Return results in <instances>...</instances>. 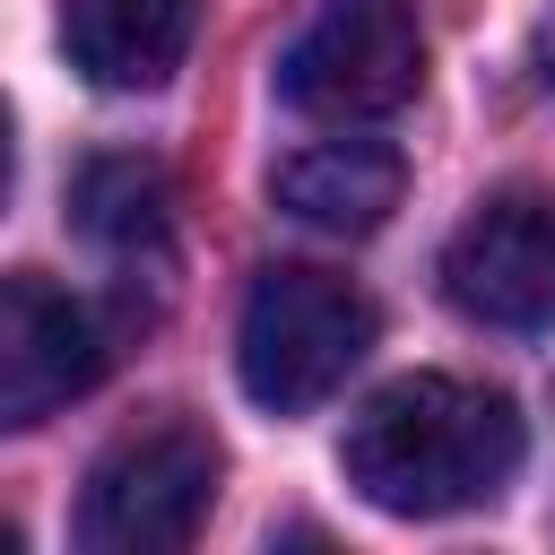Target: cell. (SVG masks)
<instances>
[{
    "instance_id": "3957f363",
    "label": "cell",
    "mask_w": 555,
    "mask_h": 555,
    "mask_svg": "<svg viewBox=\"0 0 555 555\" xmlns=\"http://www.w3.org/2000/svg\"><path fill=\"white\" fill-rule=\"evenodd\" d=\"M217 442L191 416H147L130 425L78 494V546L87 555H173L199 538L208 503H217Z\"/></svg>"
},
{
    "instance_id": "8992f818",
    "label": "cell",
    "mask_w": 555,
    "mask_h": 555,
    "mask_svg": "<svg viewBox=\"0 0 555 555\" xmlns=\"http://www.w3.org/2000/svg\"><path fill=\"white\" fill-rule=\"evenodd\" d=\"M104 356V321L78 295H61L35 269L0 286V425H43L78 390H95Z\"/></svg>"
},
{
    "instance_id": "7a4b0ae2",
    "label": "cell",
    "mask_w": 555,
    "mask_h": 555,
    "mask_svg": "<svg viewBox=\"0 0 555 555\" xmlns=\"http://www.w3.org/2000/svg\"><path fill=\"white\" fill-rule=\"evenodd\" d=\"M373 356V304L304 260H278L251 278L243 321H234V373L269 416H304L321 408L356 364Z\"/></svg>"
},
{
    "instance_id": "6da1fadb",
    "label": "cell",
    "mask_w": 555,
    "mask_h": 555,
    "mask_svg": "<svg viewBox=\"0 0 555 555\" xmlns=\"http://www.w3.org/2000/svg\"><path fill=\"white\" fill-rule=\"evenodd\" d=\"M347 486L390 520H442L494 503L520 468V408L460 373H399L382 382L338 442Z\"/></svg>"
},
{
    "instance_id": "277c9868",
    "label": "cell",
    "mask_w": 555,
    "mask_h": 555,
    "mask_svg": "<svg viewBox=\"0 0 555 555\" xmlns=\"http://www.w3.org/2000/svg\"><path fill=\"white\" fill-rule=\"evenodd\" d=\"M425 87L416 0H321L278 61V95L304 121H382Z\"/></svg>"
},
{
    "instance_id": "9c48e42d",
    "label": "cell",
    "mask_w": 555,
    "mask_h": 555,
    "mask_svg": "<svg viewBox=\"0 0 555 555\" xmlns=\"http://www.w3.org/2000/svg\"><path fill=\"white\" fill-rule=\"evenodd\" d=\"M69 217L104 251H156L165 217H173V191H165V173L147 156H87L78 182H69Z\"/></svg>"
},
{
    "instance_id": "30bf717a",
    "label": "cell",
    "mask_w": 555,
    "mask_h": 555,
    "mask_svg": "<svg viewBox=\"0 0 555 555\" xmlns=\"http://www.w3.org/2000/svg\"><path fill=\"white\" fill-rule=\"evenodd\" d=\"M538 69H546V87H555V9L538 17Z\"/></svg>"
},
{
    "instance_id": "ba28073f",
    "label": "cell",
    "mask_w": 555,
    "mask_h": 555,
    "mask_svg": "<svg viewBox=\"0 0 555 555\" xmlns=\"http://www.w3.org/2000/svg\"><path fill=\"white\" fill-rule=\"evenodd\" d=\"M408 191L399 147L382 139H312L278 165V208L312 234H373Z\"/></svg>"
},
{
    "instance_id": "52a82bcc",
    "label": "cell",
    "mask_w": 555,
    "mask_h": 555,
    "mask_svg": "<svg viewBox=\"0 0 555 555\" xmlns=\"http://www.w3.org/2000/svg\"><path fill=\"white\" fill-rule=\"evenodd\" d=\"M199 35V0H61V52L95 87H165Z\"/></svg>"
},
{
    "instance_id": "5b68a950",
    "label": "cell",
    "mask_w": 555,
    "mask_h": 555,
    "mask_svg": "<svg viewBox=\"0 0 555 555\" xmlns=\"http://www.w3.org/2000/svg\"><path fill=\"white\" fill-rule=\"evenodd\" d=\"M442 295L486 330H555V191H494L442 243Z\"/></svg>"
}]
</instances>
